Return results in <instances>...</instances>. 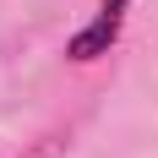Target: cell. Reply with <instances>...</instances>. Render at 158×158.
Listing matches in <instances>:
<instances>
[{"mask_svg": "<svg viewBox=\"0 0 158 158\" xmlns=\"http://www.w3.org/2000/svg\"><path fill=\"white\" fill-rule=\"evenodd\" d=\"M126 6H131V0H104L98 16L65 44V55H71V60H98V55H109V44L120 38V22H126Z\"/></svg>", "mask_w": 158, "mask_h": 158, "instance_id": "obj_1", "label": "cell"}]
</instances>
